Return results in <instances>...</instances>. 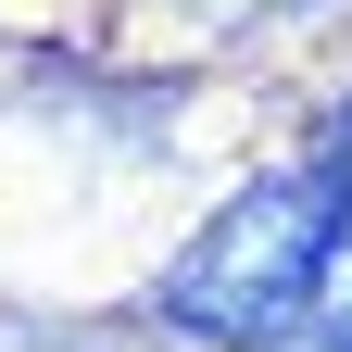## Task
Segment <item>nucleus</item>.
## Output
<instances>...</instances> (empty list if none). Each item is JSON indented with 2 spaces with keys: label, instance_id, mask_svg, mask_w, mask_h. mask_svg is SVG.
Listing matches in <instances>:
<instances>
[{
  "label": "nucleus",
  "instance_id": "nucleus-1",
  "mask_svg": "<svg viewBox=\"0 0 352 352\" xmlns=\"http://www.w3.org/2000/svg\"><path fill=\"white\" fill-rule=\"evenodd\" d=\"M340 176H264L214 227L164 264V315L201 340H277L302 302L327 289V239H340Z\"/></svg>",
  "mask_w": 352,
  "mask_h": 352
},
{
  "label": "nucleus",
  "instance_id": "nucleus-2",
  "mask_svg": "<svg viewBox=\"0 0 352 352\" xmlns=\"http://www.w3.org/2000/svg\"><path fill=\"white\" fill-rule=\"evenodd\" d=\"M315 302L352 327V201H340V239H327V289H315Z\"/></svg>",
  "mask_w": 352,
  "mask_h": 352
},
{
  "label": "nucleus",
  "instance_id": "nucleus-3",
  "mask_svg": "<svg viewBox=\"0 0 352 352\" xmlns=\"http://www.w3.org/2000/svg\"><path fill=\"white\" fill-rule=\"evenodd\" d=\"M327 176L352 189V101H340V126H327Z\"/></svg>",
  "mask_w": 352,
  "mask_h": 352
},
{
  "label": "nucleus",
  "instance_id": "nucleus-4",
  "mask_svg": "<svg viewBox=\"0 0 352 352\" xmlns=\"http://www.w3.org/2000/svg\"><path fill=\"white\" fill-rule=\"evenodd\" d=\"M340 352H352V327H340Z\"/></svg>",
  "mask_w": 352,
  "mask_h": 352
}]
</instances>
